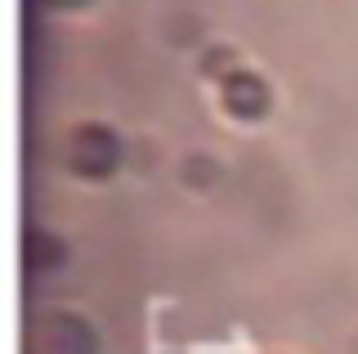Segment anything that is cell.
I'll return each mask as SVG.
<instances>
[{"label": "cell", "mask_w": 358, "mask_h": 354, "mask_svg": "<svg viewBox=\"0 0 358 354\" xmlns=\"http://www.w3.org/2000/svg\"><path fill=\"white\" fill-rule=\"evenodd\" d=\"M220 99H224V108H229L233 117H242V121H255V117L268 113V85L251 68H233L224 76Z\"/></svg>", "instance_id": "7a4b0ae2"}, {"label": "cell", "mask_w": 358, "mask_h": 354, "mask_svg": "<svg viewBox=\"0 0 358 354\" xmlns=\"http://www.w3.org/2000/svg\"><path fill=\"white\" fill-rule=\"evenodd\" d=\"M67 162H72L81 175H90V180L108 175L112 166H117V139H112V130H103V126H76L72 143H67Z\"/></svg>", "instance_id": "6da1fadb"}]
</instances>
